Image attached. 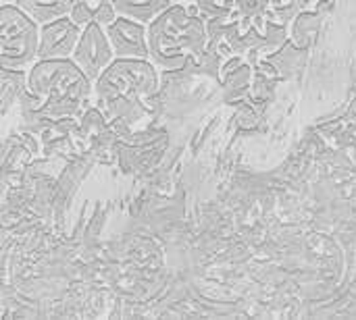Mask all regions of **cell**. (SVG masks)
<instances>
[{
	"mask_svg": "<svg viewBox=\"0 0 356 320\" xmlns=\"http://www.w3.org/2000/svg\"><path fill=\"white\" fill-rule=\"evenodd\" d=\"M156 90V71L144 58H115L92 81V98L106 119L134 127L144 115V100Z\"/></svg>",
	"mask_w": 356,
	"mask_h": 320,
	"instance_id": "6da1fadb",
	"label": "cell"
},
{
	"mask_svg": "<svg viewBox=\"0 0 356 320\" xmlns=\"http://www.w3.org/2000/svg\"><path fill=\"white\" fill-rule=\"evenodd\" d=\"M27 87L44 104L54 100H90L92 81L71 58L35 60L27 69Z\"/></svg>",
	"mask_w": 356,
	"mask_h": 320,
	"instance_id": "7a4b0ae2",
	"label": "cell"
},
{
	"mask_svg": "<svg viewBox=\"0 0 356 320\" xmlns=\"http://www.w3.org/2000/svg\"><path fill=\"white\" fill-rule=\"evenodd\" d=\"M38 29L17 4H0V67L29 69L35 62Z\"/></svg>",
	"mask_w": 356,
	"mask_h": 320,
	"instance_id": "3957f363",
	"label": "cell"
},
{
	"mask_svg": "<svg viewBox=\"0 0 356 320\" xmlns=\"http://www.w3.org/2000/svg\"><path fill=\"white\" fill-rule=\"evenodd\" d=\"M71 60L81 69V73L90 81L100 77V73L115 60L113 46L102 25L92 21L90 25L81 29V35L71 54Z\"/></svg>",
	"mask_w": 356,
	"mask_h": 320,
	"instance_id": "277c9868",
	"label": "cell"
},
{
	"mask_svg": "<svg viewBox=\"0 0 356 320\" xmlns=\"http://www.w3.org/2000/svg\"><path fill=\"white\" fill-rule=\"evenodd\" d=\"M81 29L77 23H73L67 17L54 19L50 23L40 25L38 29V52L35 60H46V58H71L75 44L81 35Z\"/></svg>",
	"mask_w": 356,
	"mask_h": 320,
	"instance_id": "5b68a950",
	"label": "cell"
},
{
	"mask_svg": "<svg viewBox=\"0 0 356 320\" xmlns=\"http://www.w3.org/2000/svg\"><path fill=\"white\" fill-rule=\"evenodd\" d=\"M144 23H138L129 17L117 15V19L104 27L108 42L113 46L115 58H144L150 60L148 52V33Z\"/></svg>",
	"mask_w": 356,
	"mask_h": 320,
	"instance_id": "8992f818",
	"label": "cell"
},
{
	"mask_svg": "<svg viewBox=\"0 0 356 320\" xmlns=\"http://www.w3.org/2000/svg\"><path fill=\"white\" fill-rule=\"evenodd\" d=\"M15 4L38 25L67 17L73 8V0H17Z\"/></svg>",
	"mask_w": 356,
	"mask_h": 320,
	"instance_id": "52a82bcc",
	"label": "cell"
},
{
	"mask_svg": "<svg viewBox=\"0 0 356 320\" xmlns=\"http://www.w3.org/2000/svg\"><path fill=\"white\" fill-rule=\"evenodd\" d=\"M113 6L117 15L150 25L165 8L171 6V0H113Z\"/></svg>",
	"mask_w": 356,
	"mask_h": 320,
	"instance_id": "ba28073f",
	"label": "cell"
},
{
	"mask_svg": "<svg viewBox=\"0 0 356 320\" xmlns=\"http://www.w3.org/2000/svg\"><path fill=\"white\" fill-rule=\"evenodd\" d=\"M98 4H92V2H73V8L69 12V19L73 23H77L79 27H86L94 21V10H96Z\"/></svg>",
	"mask_w": 356,
	"mask_h": 320,
	"instance_id": "9c48e42d",
	"label": "cell"
},
{
	"mask_svg": "<svg viewBox=\"0 0 356 320\" xmlns=\"http://www.w3.org/2000/svg\"><path fill=\"white\" fill-rule=\"evenodd\" d=\"M115 19H117V10H115L113 2H98V6H96V10H94V23L106 27V25H111Z\"/></svg>",
	"mask_w": 356,
	"mask_h": 320,
	"instance_id": "30bf717a",
	"label": "cell"
},
{
	"mask_svg": "<svg viewBox=\"0 0 356 320\" xmlns=\"http://www.w3.org/2000/svg\"><path fill=\"white\" fill-rule=\"evenodd\" d=\"M17 0H0V4H15Z\"/></svg>",
	"mask_w": 356,
	"mask_h": 320,
	"instance_id": "8fae6325",
	"label": "cell"
},
{
	"mask_svg": "<svg viewBox=\"0 0 356 320\" xmlns=\"http://www.w3.org/2000/svg\"><path fill=\"white\" fill-rule=\"evenodd\" d=\"M73 2H92V4H98L96 0H73Z\"/></svg>",
	"mask_w": 356,
	"mask_h": 320,
	"instance_id": "7c38bea8",
	"label": "cell"
},
{
	"mask_svg": "<svg viewBox=\"0 0 356 320\" xmlns=\"http://www.w3.org/2000/svg\"><path fill=\"white\" fill-rule=\"evenodd\" d=\"M96 2H113V0H96Z\"/></svg>",
	"mask_w": 356,
	"mask_h": 320,
	"instance_id": "4fadbf2b",
	"label": "cell"
}]
</instances>
